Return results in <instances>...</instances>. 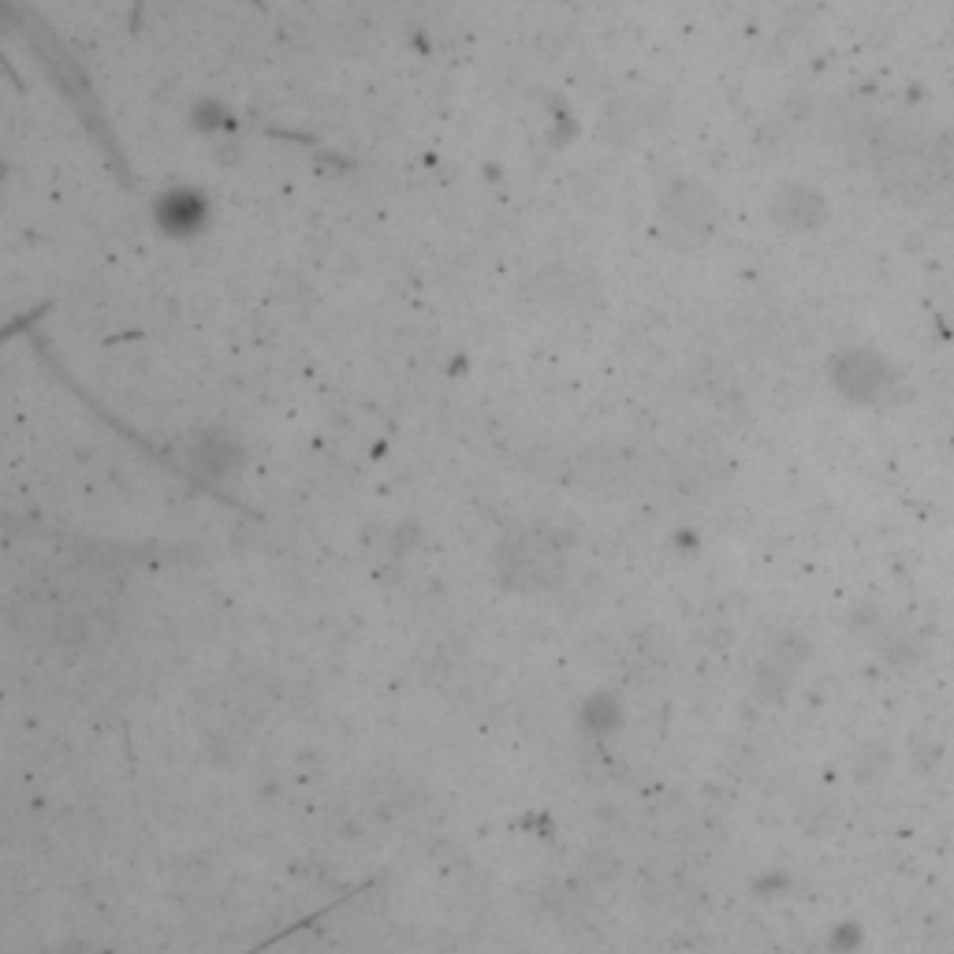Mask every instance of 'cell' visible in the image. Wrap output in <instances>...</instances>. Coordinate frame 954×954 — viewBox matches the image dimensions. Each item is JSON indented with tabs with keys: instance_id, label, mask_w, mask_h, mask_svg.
<instances>
[{
	"instance_id": "obj_1",
	"label": "cell",
	"mask_w": 954,
	"mask_h": 954,
	"mask_svg": "<svg viewBox=\"0 0 954 954\" xmlns=\"http://www.w3.org/2000/svg\"><path fill=\"white\" fill-rule=\"evenodd\" d=\"M716 220H719V206L702 183H686L683 179V183H675L660 198V225L667 231V239L678 242V247H697V242H705L708 231L716 228Z\"/></svg>"
},
{
	"instance_id": "obj_2",
	"label": "cell",
	"mask_w": 954,
	"mask_h": 954,
	"mask_svg": "<svg viewBox=\"0 0 954 954\" xmlns=\"http://www.w3.org/2000/svg\"><path fill=\"white\" fill-rule=\"evenodd\" d=\"M157 217H161V225L172 231V236H190V231H198L206 225V201H198L190 190H172L168 198H161Z\"/></svg>"
}]
</instances>
